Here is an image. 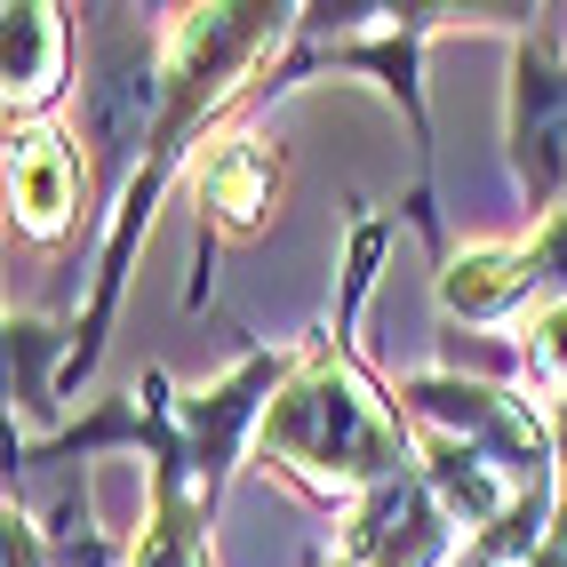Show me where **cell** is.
Here are the masks:
<instances>
[{"label":"cell","mask_w":567,"mask_h":567,"mask_svg":"<svg viewBox=\"0 0 567 567\" xmlns=\"http://www.w3.org/2000/svg\"><path fill=\"white\" fill-rule=\"evenodd\" d=\"M264 456H272L280 472H320L328 487H392L408 472H424L408 456L400 408L360 368V352L344 344V328L320 336L305 375L272 400V415H264Z\"/></svg>","instance_id":"6da1fadb"},{"label":"cell","mask_w":567,"mask_h":567,"mask_svg":"<svg viewBox=\"0 0 567 567\" xmlns=\"http://www.w3.org/2000/svg\"><path fill=\"white\" fill-rule=\"evenodd\" d=\"M512 176L544 224L567 216V32L559 9H536L512 56Z\"/></svg>","instance_id":"7a4b0ae2"},{"label":"cell","mask_w":567,"mask_h":567,"mask_svg":"<svg viewBox=\"0 0 567 567\" xmlns=\"http://www.w3.org/2000/svg\"><path fill=\"white\" fill-rule=\"evenodd\" d=\"M72 208H81V153L49 121H17L9 136V216L32 240H64Z\"/></svg>","instance_id":"3957f363"},{"label":"cell","mask_w":567,"mask_h":567,"mask_svg":"<svg viewBox=\"0 0 567 567\" xmlns=\"http://www.w3.org/2000/svg\"><path fill=\"white\" fill-rule=\"evenodd\" d=\"M272 200H280V153L272 144L264 136L216 144L208 168H200V264H208V240H248Z\"/></svg>","instance_id":"277c9868"},{"label":"cell","mask_w":567,"mask_h":567,"mask_svg":"<svg viewBox=\"0 0 567 567\" xmlns=\"http://www.w3.org/2000/svg\"><path fill=\"white\" fill-rule=\"evenodd\" d=\"M64 17L56 9H9V112L41 121L56 96V49H64Z\"/></svg>","instance_id":"5b68a950"}]
</instances>
